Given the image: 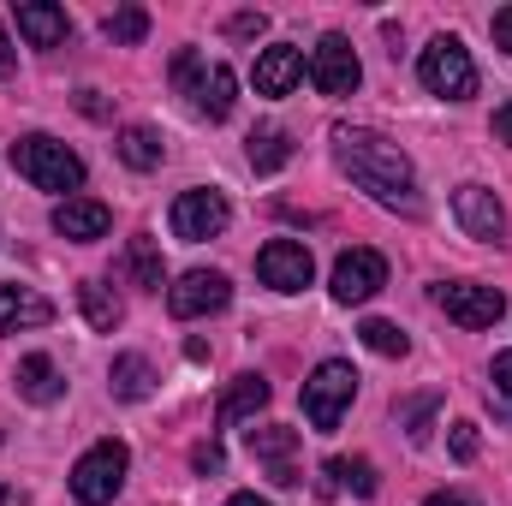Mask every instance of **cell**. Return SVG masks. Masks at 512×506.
Listing matches in <instances>:
<instances>
[{
    "label": "cell",
    "mask_w": 512,
    "mask_h": 506,
    "mask_svg": "<svg viewBox=\"0 0 512 506\" xmlns=\"http://www.w3.org/2000/svg\"><path fill=\"white\" fill-rule=\"evenodd\" d=\"M114 155L126 161L131 173H155L161 155H167V143H161V131L155 126H126L120 137H114Z\"/></svg>",
    "instance_id": "obj_21"
},
{
    "label": "cell",
    "mask_w": 512,
    "mask_h": 506,
    "mask_svg": "<svg viewBox=\"0 0 512 506\" xmlns=\"http://www.w3.org/2000/svg\"><path fill=\"white\" fill-rule=\"evenodd\" d=\"M12 167H18L36 191H78V185H84V161H78L66 143L42 137V131H30V137L12 143Z\"/></svg>",
    "instance_id": "obj_2"
},
{
    "label": "cell",
    "mask_w": 512,
    "mask_h": 506,
    "mask_svg": "<svg viewBox=\"0 0 512 506\" xmlns=\"http://www.w3.org/2000/svg\"><path fill=\"white\" fill-rule=\"evenodd\" d=\"M429 506H477V501H471V495H459V489H435Z\"/></svg>",
    "instance_id": "obj_36"
},
{
    "label": "cell",
    "mask_w": 512,
    "mask_h": 506,
    "mask_svg": "<svg viewBox=\"0 0 512 506\" xmlns=\"http://www.w3.org/2000/svg\"><path fill=\"white\" fill-rule=\"evenodd\" d=\"M435 411H441V393L399 399V423H405V435H411V441H429V423H435Z\"/></svg>",
    "instance_id": "obj_27"
},
{
    "label": "cell",
    "mask_w": 512,
    "mask_h": 506,
    "mask_svg": "<svg viewBox=\"0 0 512 506\" xmlns=\"http://www.w3.org/2000/svg\"><path fill=\"white\" fill-rule=\"evenodd\" d=\"M286 161H292V137L280 126H256L251 131V167L256 173H280Z\"/></svg>",
    "instance_id": "obj_26"
},
{
    "label": "cell",
    "mask_w": 512,
    "mask_h": 506,
    "mask_svg": "<svg viewBox=\"0 0 512 506\" xmlns=\"http://www.w3.org/2000/svg\"><path fill=\"white\" fill-rule=\"evenodd\" d=\"M453 459H459V465L477 459V423H453Z\"/></svg>",
    "instance_id": "obj_31"
},
{
    "label": "cell",
    "mask_w": 512,
    "mask_h": 506,
    "mask_svg": "<svg viewBox=\"0 0 512 506\" xmlns=\"http://www.w3.org/2000/svg\"><path fill=\"white\" fill-rule=\"evenodd\" d=\"M334 161H340V173H352V185L370 191L382 209H405V215L423 209V197H417V173H411V155H405L393 137H382V131L334 126Z\"/></svg>",
    "instance_id": "obj_1"
},
{
    "label": "cell",
    "mask_w": 512,
    "mask_h": 506,
    "mask_svg": "<svg viewBox=\"0 0 512 506\" xmlns=\"http://www.w3.org/2000/svg\"><path fill=\"white\" fill-rule=\"evenodd\" d=\"M108 381H114V393H120V399H149V387H155V370H149V358H137V352H120V358H114V370H108Z\"/></svg>",
    "instance_id": "obj_25"
},
{
    "label": "cell",
    "mask_w": 512,
    "mask_h": 506,
    "mask_svg": "<svg viewBox=\"0 0 512 506\" xmlns=\"http://www.w3.org/2000/svg\"><path fill=\"white\" fill-rule=\"evenodd\" d=\"M417 78L429 96H447V102H465L477 96V66H471V48L459 36H435L417 60Z\"/></svg>",
    "instance_id": "obj_6"
},
{
    "label": "cell",
    "mask_w": 512,
    "mask_h": 506,
    "mask_svg": "<svg viewBox=\"0 0 512 506\" xmlns=\"http://www.w3.org/2000/svg\"><path fill=\"white\" fill-rule=\"evenodd\" d=\"M126 274L143 286V292H161V286H167V268H161V251H155L149 233H137V239L126 245Z\"/></svg>",
    "instance_id": "obj_23"
},
{
    "label": "cell",
    "mask_w": 512,
    "mask_h": 506,
    "mask_svg": "<svg viewBox=\"0 0 512 506\" xmlns=\"http://www.w3.org/2000/svg\"><path fill=\"white\" fill-rule=\"evenodd\" d=\"M173 84L191 96V108L203 114V120H227L233 114V90H239V78H233V66H221V60H197V54H179L173 60Z\"/></svg>",
    "instance_id": "obj_4"
},
{
    "label": "cell",
    "mask_w": 512,
    "mask_h": 506,
    "mask_svg": "<svg viewBox=\"0 0 512 506\" xmlns=\"http://www.w3.org/2000/svg\"><path fill=\"white\" fill-rule=\"evenodd\" d=\"M495 137L512 149V102H501V108H495Z\"/></svg>",
    "instance_id": "obj_35"
},
{
    "label": "cell",
    "mask_w": 512,
    "mask_h": 506,
    "mask_svg": "<svg viewBox=\"0 0 512 506\" xmlns=\"http://www.w3.org/2000/svg\"><path fill=\"white\" fill-rule=\"evenodd\" d=\"M108 227H114V215H108V203H96V197H66V203L54 209V233H60V239L90 245V239H102Z\"/></svg>",
    "instance_id": "obj_16"
},
{
    "label": "cell",
    "mask_w": 512,
    "mask_h": 506,
    "mask_svg": "<svg viewBox=\"0 0 512 506\" xmlns=\"http://www.w3.org/2000/svg\"><path fill=\"white\" fill-rule=\"evenodd\" d=\"M495 48H507V54H512V6L495 12Z\"/></svg>",
    "instance_id": "obj_34"
},
{
    "label": "cell",
    "mask_w": 512,
    "mask_h": 506,
    "mask_svg": "<svg viewBox=\"0 0 512 506\" xmlns=\"http://www.w3.org/2000/svg\"><path fill=\"white\" fill-rule=\"evenodd\" d=\"M108 36H114L120 48H137V42L149 36V12H143V6H120V12L108 18Z\"/></svg>",
    "instance_id": "obj_29"
},
{
    "label": "cell",
    "mask_w": 512,
    "mask_h": 506,
    "mask_svg": "<svg viewBox=\"0 0 512 506\" xmlns=\"http://www.w3.org/2000/svg\"><path fill=\"white\" fill-rule=\"evenodd\" d=\"M268 405V381L262 376H233V387L221 393V405H215V423L221 429H233V423H245V417H256Z\"/></svg>",
    "instance_id": "obj_20"
},
{
    "label": "cell",
    "mask_w": 512,
    "mask_h": 506,
    "mask_svg": "<svg viewBox=\"0 0 512 506\" xmlns=\"http://www.w3.org/2000/svg\"><path fill=\"white\" fill-rule=\"evenodd\" d=\"M495 393L512 405V352H495Z\"/></svg>",
    "instance_id": "obj_33"
},
{
    "label": "cell",
    "mask_w": 512,
    "mask_h": 506,
    "mask_svg": "<svg viewBox=\"0 0 512 506\" xmlns=\"http://www.w3.org/2000/svg\"><path fill=\"white\" fill-rule=\"evenodd\" d=\"M322 471H328V477H334V483H328V489H352V495H358V501H370V495H376V489H382V477H376V465H370V459H328V465H322Z\"/></svg>",
    "instance_id": "obj_24"
},
{
    "label": "cell",
    "mask_w": 512,
    "mask_h": 506,
    "mask_svg": "<svg viewBox=\"0 0 512 506\" xmlns=\"http://www.w3.org/2000/svg\"><path fill=\"white\" fill-rule=\"evenodd\" d=\"M227 221H233V209L221 191H179V203H173V239H185V245L221 239Z\"/></svg>",
    "instance_id": "obj_9"
},
{
    "label": "cell",
    "mask_w": 512,
    "mask_h": 506,
    "mask_svg": "<svg viewBox=\"0 0 512 506\" xmlns=\"http://www.w3.org/2000/svg\"><path fill=\"white\" fill-rule=\"evenodd\" d=\"M453 221L465 227V239H483V245H495L507 233V209L489 185H459L453 191Z\"/></svg>",
    "instance_id": "obj_13"
},
{
    "label": "cell",
    "mask_w": 512,
    "mask_h": 506,
    "mask_svg": "<svg viewBox=\"0 0 512 506\" xmlns=\"http://www.w3.org/2000/svg\"><path fill=\"white\" fill-rule=\"evenodd\" d=\"M245 441H251V459L268 465V477H274L280 489H298V483H304V471H298V429L262 423V429H251Z\"/></svg>",
    "instance_id": "obj_14"
},
{
    "label": "cell",
    "mask_w": 512,
    "mask_h": 506,
    "mask_svg": "<svg viewBox=\"0 0 512 506\" xmlns=\"http://www.w3.org/2000/svg\"><path fill=\"white\" fill-rule=\"evenodd\" d=\"M18 393L30 399V405H54L60 393H66V381H60V370H54V358L48 352H30V358H18Z\"/></svg>",
    "instance_id": "obj_19"
},
{
    "label": "cell",
    "mask_w": 512,
    "mask_h": 506,
    "mask_svg": "<svg viewBox=\"0 0 512 506\" xmlns=\"http://www.w3.org/2000/svg\"><path fill=\"white\" fill-rule=\"evenodd\" d=\"M78 304H84V322L96 328V334H114L120 322H126V310H120V298L102 286V280H84L78 286Z\"/></svg>",
    "instance_id": "obj_22"
},
{
    "label": "cell",
    "mask_w": 512,
    "mask_h": 506,
    "mask_svg": "<svg viewBox=\"0 0 512 506\" xmlns=\"http://www.w3.org/2000/svg\"><path fill=\"white\" fill-rule=\"evenodd\" d=\"M0 78H12V42H6V24H0Z\"/></svg>",
    "instance_id": "obj_37"
},
{
    "label": "cell",
    "mask_w": 512,
    "mask_h": 506,
    "mask_svg": "<svg viewBox=\"0 0 512 506\" xmlns=\"http://www.w3.org/2000/svg\"><path fill=\"white\" fill-rule=\"evenodd\" d=\"M352 399H358V370L352 364H340V358L316 364V376L304 381V417H310V429L316 435H334L346 423Z\"/></svg>",
    "instance_id": "obj_3"
},
{
    "label": "cell",
    "mask_w": 512,
    "mask_h": 506,
    "mask_svg": "<svg viewBox=\"0 0 512 506\" xmlns=\"http://www.w3.org/2000/svg\"><path fill=\"white\" fill-rule=\"evenodd\" d=\"M12 501H18V495H12V489H6V483H0V506H12Z\"/></svg>",
    "instance_id": "obj_39"
},
{
    "label": "cell",
    "mask_w": 512,
    "mask_h": 506,
    "mask_svg": "<svg viewBox=\"0 0 512 506\" xmlns=\"http://www.w3.org/2000/svg\"><path fill=\"white\" fill-rule=\"evenodd\" d=\"M256 96H292V84L304 78V54L292 48V42H274V48H262L256 54Z\"/></svg>",
    "instance_id": "obj_15"
},
{
    "label": "cell",
    "mask_w": 512,
    "mask_h": 506,
    "mask_svg": "<svg viewBox=\"0 0 512 506\" xmlns=\"http://www.w3.org/2000/svg\"><path fill=\"white\" fill-rule=\"evenodd\" d=\"M310 84L322 90V96H352L358 84H364V66H358V48L340 36V30H328L322 42H316V54H310Z\"/></svg>",
    "instance_id": "obj_8"
},
{
    "label": "cell",
    "mask_w": 512,
    "mask_h": 506,
    "mask_svg": "<svg viewBox=\"0 0 512 506\" xmlns=\"http://www.w3.org/2000/svg\"><path fill=\"white\" fill-rule=\"evenodd\" d=\"M387 286V256L382 251H346L340 262H334V298L340 304H370L376 292Z\"/></svg>",
    "instance_id": "obj_12"
},
{
    "label": "cell",
    "mask_w": 512,
    "mask_h": 506,
    "mask_svg": "<svg viewBox=\"0 0 512 506\" xmlns=\"http://www.w3.org/2000/svg\"><path fill=\"white\" fill-rule=\"evenodd\" d=\"M358 334H364V346H370V352H382V358H405V352H411V340H405L393 322H382V316H370Z\"/></svg>",
    "instance_id": "obj_28"
},
{
    "label": "cell",
    "mask_w": 512,
    "mask_h": 506,
    "mask_svg": "<svg viewBox=\"0 0 512 506\" xmlns=\"http://www.w3.org/2000/svg\"><path fill=\"white\" fill-rule=\"evenodd\" d=\"M54 322V304L30 286H0V334H18V328H48Z\"/></svg>",
    "instance_id": "obj_18"
},
{
    "label": "cell",
    "mask_w": 512,
    "mask_h": 506,
    "mask_svg": "<svg viewBox=\"0 0 512 506\" xmlns=\"http://www.w3.org/2000/svg\"><path fill=\"white\" fill-rule=\"evenodd\" d=\"M191 465H197V471L209 477V471H221V465H227V453H221L215 441H197V447H191Z\"/></svg>",
    "instance_id": "obj_32"
},
{
    "label": "cell",
    "mask_w": 512,
    "mask_h": 506,
    "mask_svg": "<svg viewBox=\"0 0 512 506\" xmlns=\"http://www.w3.org/2000/svg\"><path fill=\"white\" fill-rule=\"evenodd\" d=\"M126 471H131V453L126 441H96L78 465H72V495H78V506H114V495L126 489Z\"/></svg>",
    "instance_id": "obj_5"
},
{
    "label": "cell",
    "mask_w": 512,
    "mask_h": 506,
    "mask_svg": "<svg viewBox=\"0 0 512 506\" xmlns=\"http://www.w3.org/2000/svg\"><path fill=\"white\" fill-rule=\"evenodd\" d=\"M227 506H268V501H262V495H233Z\"/></svg>",
    "instance_id": "obj_38"
},
{
    "label": "cell",
    "mask_w": 512,
    "mask_h": 506,
    "mask_svg": "<svg viewBox=\"0 0 512 506\" xmlns=\"http://www.w3.org/2000/svg\"><path fill=\"white\" fill-rule=\"evenodd\" d=\"M18 36H24L30 48H60V42L72 36L66 6H54V0H24V6H18Z\"/></svg>",
    "instance_id": "obj_17"
},
{
    "label": "cell",
    "mask_w": 512,
    "mask_h": 506,
    "mask_svg": "<svg viewBox=\"0 0 512 506\" xmlns=\"http://www.w3.org/2000/svg\"><path fill=\"white\" fill-rule=\"evenodd\" d=\"M256 274H262V286H274V292H304V286L316 280V262H310V251H304L298 239H268V245L256 251Z\"/></svg>",
    "instance_id": "obj_11"
},
{
    "label": "cell",
    "mask_w": 512,
    "mask_h": 506,
    "mask_svg": "<svg viewBox=\"0 0 512 506\" xmlns=\"http://www.w3.org/2000/svg\"><path fill=\"white\" fill-rule=\"evenodd\" d=\"M435 304H441L459 328H495V322L507 316L501 286H483V280H447V286H435Z\"/></svg>",
    "instance_id": "obj_7"
},
{
    "label": "cell",
    "mask_w": 512,
    "mask_h": 506,
    "mask_svg": "<svg viewBox=\"0 0 512 506\" xmlns=\"http://www.w3.org/2000/svg\"><path fill=\"white\" fill-rule=\"evenodd\" d=\"M227 298H233V286H227V274H215V268H191V274H179V280L167 286V310H173L179 322L215 316V310H227Z\"/></svg>",
    "instance_id": "obj_10"
},
{
    "label": "cell",
    "mask_w": 512,
    "mask_h": 506,
    "mask_svg": "<svg viewBox=\"0 0 512 506\" xmlns=\"http://www.w3.org/2000/svg\"><path fill=\"white\" fill-rule=\"evenodd\" d=\"M268 30V12H233L227 18V36H239V42H256Z\"/></svg>",
    "instance_id": "obj_30"
}]
</instances>
